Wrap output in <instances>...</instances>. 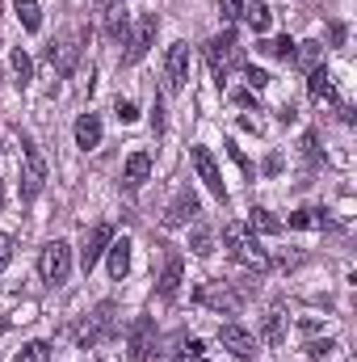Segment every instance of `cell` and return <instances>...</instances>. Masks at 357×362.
<instances>
[{"label": "cell", "instance_id": "cell-2", "mask_svg": "<svg viewBox=\"0 0 357 362\" xmlns=\"http://www.w3.org/2000/svg\"><path fill=\"white\" fill-rule=\"evenodd\" d=\"M206 59H210V68H214L219 85L227 81V72L244 68V51H240V38H236V30H223L219 38H210V42H206Z\"/></svg>", "mask_w": 357, "mask_h": 362}, {"label": "cell", "instance_id": "cell-8", "mask_svg": "<svg viewBox=\"0 0 357 362\" xmlns=\"http://www.w3.org/2000/svg\"><path fill=\"white\" fill-rule=\"evenodd\" d=\"M47 59L55 64L59 76H72V72H76V59H80V34H63V38H55V42L47 47Z\"/></svg>", "mask_w": 357, "mask_h": 362}, {"label": "cell", "instance_id": "cell-20", "mask_svg": "<svg viewBox=\"0 0 357 362\" xmlns=\"http://www.w3.org/2000/svg\"><path fill=\"white\" fill-rule=\"evenodd\" d=\"M307 93H311L315 101H337V85H332V76H328L324 68H311V76H307Z\"/></svg>", "mask_w": 357, "mask_h": 362}, {"label": "cell", "instance_id": "cell-26", "mask_svg": "<svg viewBox=\"0 0 357 362\" xmlns=\"http://www.w3.org/2000/svg\"><path fill=\"white\" fill-rule=\"evenodd\" d=\"M248 228H253V232H282V219H273L269 211L253 206V211H248Z\"/></svg>", "mask_w": 357, "mask_h": 362}, {"label": "cell", "instance_id": "cell-33", "mask_svg": "<svg viewBox=\"0 0 357 362\" xmlns=\"http://www.w3.org/2000/svg\"><path fill=\"white\" fill-rule=\"evenodd\" d=\"M240 13H244V0H219V17L223 21H236Z\"/></svg>", "mask_w": 357, "mask_h": 362}, {"label": "cell", "instance_id": "cell-31", "mask_svg": "<svg viewBox=\"0 0 357 362\" xmlns=\"http://www.w3.org/2000/svg\"><path fill=\"white\" fill-rule=\"evenodd\" d=\"M114 114H118V122H135V118H139V105L126 101V97H118V101H114Z\"/></svg>", "mask_w": 357, "mask_h": 362}, {"label": "cell", "instance_id": "cell-10", "mask_svg": "<svg viewBox=\"0 0 357 362\" xmlns=\"http://www.w3.org/2000/svg\"><path fill=\"white\" fill-rule=\"evenodd\" d=\"M185 81H189V47L173 42L169 55H164V85H169V93H181Z\"/></svg>", "mask_w": 357, "mask_h": 362}, {"label": "cell", "instance_id": "cell-32", "mask_svg": "<svg viewBox=\"0 0 357 362\" xmlns=\"http://www.w3.org/2000/svg\"><path fill=\"white\" fill-rule=\"evenodd\" d=\"M307 354H311L315 362L332 358V354H337V341H307Z\"/></svg>", "mask_w": 357, "mask_h": 362}, {"label": "cell", "instance_id": "cell-15", "mask_svg": "<svg viewBox=\"0 0 357 362\" xmlns=\"http://www.w3.org/2000/svg\"><path fill=\"white\" fill-rule=\"evenodd\" d=\"M105 257H109V278L122 282V278L131 274V240H109Z\"/></svg>", "mask_w": 357, "mask_h": 362}, {"label": "cell", "instance_id": "cell-28", "mask_svg": "<svg viewBox=\"0 0 357 362\" xmlns=\"http://www.w3.org/2000/svg\"><path fill=\"white\" fill-rule=\"evenodd\" d=\"M13 362H51V346L47 341H30V346H21V354Z\"/></svg>", "mask_w": 357, "mask_h": 362}, {"label": "cell", "instance_id": "cell-18", "mask_svg": "<svg viewBox=\"0 0 357 362\" xmlns=\"http://www.w3.org/2000/svg\"><path fill=\"white\" fill-rule=\"evenodd\" d=\"M126 34H131V17H126V8H122V4L105 8V38H109V42H126Z\"/></svg>", "mask_w": 357, "mask_h": 362}, {"label": "cell", "instance_id": "cell-29", "mask_svg": "<svg viewBox=\"0 0 357 362\" xmlns=\"http://www.w3.org/2000/svg\"><path fill=\"white\" fill-rule=\"evenodd\" d=\"M261 51L273 55V59H294V42H290V38H265Z\"/></svg>", "mask_w": 357, "mask_h": 362}, {"label": "cell", "instance_id": "cell-30", "mask_svg": "<svg viewBox=\"0 0 357 362\" xmlns=\"http://www.w3.org/2000/svg\"><path fill=\"white\" fill-rule=\"evenodd\" d=\"M160 362H185V337H173V341L160 350Z\"/></svg>", "mask_w": 357, "mask_h": 362}, {"label": "cell", "instance_id": "cell-11", "mask_svg": "<svg viewBox=\"0 0 357 362\" xmlns=\"http://www.w3.org/2000/svg\"><path fill=\"white\" fill-rule=\"evenodd\" d=\"M109 240H114V228L109 223H92L89 236H85V249H80V266H85V274L105 257V249H109Z\"/></svg>", "mask_w": 357, "mask_h": 362}, {"label": "cell", "instance_id": "cell-35", "mask_svg": "<svg viewBox=\"0 0 357 362\" xmlns=\"http://www.w3.org/2000/svg\"><path fill=\"white\" fill-rule=\"evenodd\" d=\"M244 76H248V89H257V93L269 85V76L261 72V68H248V64H244Z\"/></svg>", "mask_w": 357, "mask_h": 362}, {"label": "cell", "instance_id": "cell-27", "mask_svg": "<svg viewBox=\"0 0 357 362\" xmlns=\"http://www.w3.org/2000/svg\"><path fill=\"white\" fill-rule=\"evenodd\" d=\"M13 72H17V85H21V89H25V85H30V76H34V59H30L21 47L13 51Z\"/></svg>", "mask_w": 357, "mask_h": 362}, {"label": "cell", "instance_id": "cell-23", "mask_svg": "<svg viewBox=\"0 0 357 362\" xmlns=\"http://www.w3.org/2000/svg\"><path fill=\"white\" fill-rule=\"evenodd\" d=\"M248 25H253V34H269V25H273V13H269V4H244V13H240Z\"/></svg>", "mask_w": 357, "mask_h": 362}, {"label": "cell", "instance_id": "cell-37", "mask_svg": "<svg viewBox=\"0 0 357 362\" xmlns=\"http://www.w3.org/2000/svg\"><path fill=\"white\" fill-rule=\"evenodd\" d=\"M152 131H156V135L164 131V110H160V101H156V110H152Z\"/></svg>", "mask_w": 357, "mask_h": 362}, {"label": "cell", "instance_id": "cell-14", "mask_svg": "<svg viewBox=\"0 0 357 362\" xmlns=\"http://www.w3.org/2000/svg\"><path fill=\"white\" fill-rule=\"evenodd\" d=\"M114 333V303H101L97 312H92V320H89V329L80 333V346L89 350V346H97V341H105Z\"/></svg>", "mask_w": 357, "mask_h": 362}, {"label": "cell", "instance_id": "cell-1", "mask_svg": "<svg viewBox=\"0 0 357 362\" xmlns=\"http://www.w3.org/2000/svg\"><path fill=\"white\" fill-rule=\"evenodd\" d=\"M223 240L231 245V257H236L240 266H248V270H269V253L261 249V240L253 236L248 223H227V228H223Z\"/></svg>", "mask_w": 357, "mask_h": 362}, {"label": "cell", "instance_id": "cell-38", "mask_svg": "<svg viewBox=\"0 0 357 362\" xmlns=\"http://www.w3.org/2000/svg\"><path fill=\"white\" fill-rule=\"evenodd\" d=\"M97 8H101V13H105V8H114V0H97Z\"/></svg>", "mask_w": 357, "mask_h": 362}, {"label": "cell", "instance_id": "cell-21", "mask_svg": "<svg viewBox=\"0 0 357 362\" xmlns=\"http://www.w3.org/2000/svg\"><path fill=\"white\" fill-rule=\"evenodd\" d=\"M282 337H286V312L273 308L265 316V325H261V341H265V346H282Z\"/></svg>", "mask_w": 357, "mask_h": 362}, {"label": "cell", "instance_id": "cell-19", "mask_svg": "<svg viewBox=\"0 0 357 362\" xmlns=\"http://www.w3.org/2000/svg\"><path fill=\"white\" fill-rule=\"evenodd\" d=\"M181 278H185V262L173 253V257L164 262V274H160V295H164V299H173L181 291Z\"/></svg>", "mask_w": 357, "mask_h": 362}, {"label": "cell", "instance_id": "cell-17", "mask_svg": "<svg viewBox=\"0 0 357 362\" xmlns=\"http://www.w3.org/2000/svg\"><path fill=\"white\" fill-rule=\"evenodd\" d=\"M76 148H85V152L101 148V118L97 114H80L76 118Z\"/></svg>", "mask_w": 357, "mask_h": 362}, {"label": "cell", "instance_id": "cell-6", "mask_svg": "<svg viewBox=\"0 0 357 362\" xmlns=\"http://www.w3.org/2000/svg\"><path fill=\"white\" fill-rule=\"evenodd\" d=\"M42 185H47V160H42V152H38L34 144H25V169H21V198H25V202H34V198L42 194Z\"/></svg>", "mask_w": 357, "mask_h": 362}, {"label": "cell", "instance_id": "cell-13", "mask_svg": "<svg viewBox=\"0 0 357 362\" xmlns=\"http://www.w3.org/2000/svg\"><path fill=\"white\" fill-rule=\"evenodd\" d=\"M219 341H223V350H231L236 358H253V354H257V337H253L248 329H240V325H223V329H219Z\"/></svg>", "mask_w": 357, "mask_h": 362}, {"label": "cell", "instance_id": "cell-12", "mask_svg": "<svg viewBox=\"0 0 357 362\" xmlns=\"http://www.w3.org/2000/svg\"><path fill=\"white\" fill-rule=\"evenodd\" d=\"M198 215H202V206H198V194L185 185L177 198L169 202V211H164V228H185V223H189V219H198Z\"/></svg>", "mask_w": 357, "mask_h": 362}, {"label": "cell", "instance_id": "cell-5", "mask_svg": "<svg viewBox=\"0 0 357 362\" xmlns=\"http://www.w3.org/2000/svg\"><path fill=\"white\" fill-rule=\"evenodd\" d=\"M193 299H198L202 308H214V312H223V316H236V312H240V303H244V295H236L227 282H202Z\"/></svg>", "mask_w": 357, "mask_h": 362}, {"label": "cell", "instance_id": "cell-36", "mask_svg": "<svg viewBox=\"0 0 357 362\" xmlns=\"http://www.w3.org/2000/svg\"><path fill=\"white\" fill-rule=\"evenodd\" d=\"M8 262H13V236H8V232H0V270H4Z\"/></svg>", "mask_w": 357, "mask_h": 362}, {"label": "cell", "instance_id": "cell-34", "mask_svg": "<svg viewBox=\"0 0 357 362\" xmlns=\"http://www.w3.org/2000/svg\"><path fill=\"white\" fill-rule=\"evenodd\" d=\"M303 156H307V160H320V135H315V131L303 135Z\"/></svg>", "mask_w": 357, "mask_h": 362}, {"label": "cell", "instance_id": "cell-39", "mask_svg": "<svg viewBox=\"0 0 357 362\" xmlns=\"http://www.w3.org/2000/svg\"><path fill=\"white\" fill-rule=\"evenodd\" d=\"M185 362H206V354H202V358H185Z\"/></svg>", "mask_w": 357, "mask_h": 362}, {"label": "cell", "instance_id": "cell-16", "mask_svg": "<svg viewBox=\"0 0 357 362\" xmlns=\"http://www.w3.org/2000/svg\"><path fill=\"white\" fill-rule=\"evenodd\" d=\"M147 177H152V156H147V152H131L126 165H122V181L135 189V185H143Z\"/></svg>", "mask_w": 357, "mask_h": 362}, {"label": "cell", "instance_id": "cell-22", "mask_svg": "<svg viewBox=\"0 0 357 362\" xmlns=\"http://www.w3.org/2000/svg\"><path fill=\"white\" fill-rule=\"evenodd\" d=\"M13 13H17V21H21L30 34L42 25V8H38V0H13Z\"/></svg>", "mask_w": 357, "mask_h": 362}, {"label": "cell", "instance_id": "cell-4", "mask_svg": "<svg viewBox=\"0 0 357 362\" xmlns=\"http://www.w3.org/2000/svg\"><path fill=\"white\" fill-rule=\"evenodd\" d=\"M38 270H42V278H47L51 286L68 282V274H72V245H68V240H51V245L42 249V257H38Z\"/></svg>", "mask_w": 357, "mask_h": 362}, {"label": "cell", "instance_id": "cell-25", "mask_svg": "<svg viewBox=\"0 0 357 362\" xmlns=\"http://www.w3.org/2000/svg\"><path fill=\"white\" fill-rule=\"evenodd\" d=\"M189 249H193L198 257H210V253H214V232H210L206 223H198L193 236H189Z\"/></svg>", "mask_w": 357, "mask_h": 362}, {"label": "cell", "instance_id": "cell-9", "mask_svg": "<svg viewBox=\"0 0 357 362\" xmlns=\"http://www.w3.org/2000/svg\"><path fill=\"white\" fill-rule=\"evenodd\" d=\"M189 160H193V169H198V177L206 181V189L214 194V198H227V185H223V173H219V165H214V156H210V148H189Z\"/></svg>", "mask_w": 357, "mask_h": 362}, {"label": "cell", "instance_id": "cell-7", "mask_svg": "<svg viewBox=\"0 0 357 362\" xmlns=\"http://www.w3.org/2000/svg\"><path fill=\"white\" fill-rule=\"evenodd\" d=\"M126 346H131V362H147L156 354V320L152 316H139L126 333Z\"/></svg>", "mask_w": 357, "mask_h": 362}, {"label": "cell", "instance_id": "cell-3", "mask_svg": "<svg viewBox=\"0 0 357 362\" xmlns=\"http://www.w3.org/2000/svg\"><path fill=\"white\" fill-rule=\"evenodd\" d=\"M156 34H160V17L156 13H139V21L131 25V34H126V64H139L152 47H156Z\"/></svg>", "mask_w": 357, "mask_h": 362}, {"label": "cell", "instance_id": "cell-24", "mask_svg": "<svg viewBox=\"0 0 357 362\" xmlns=\"http://www.w3.org/2000/svg\"><path fill=\"white\" fill-rule=\"evenodd\" d=\"M320 55H324V47H320V42H298L290 64H298V68H307V72H311V68H320Z\"/></svg>", "mask_w": 357, "mask_h": 362}]
</instances>
